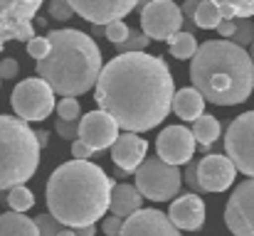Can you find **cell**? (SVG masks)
I'll return each instance as SVG.
<instances>
[{
	"mask_svg": "<svg viewBox=\"0 0 254 236\" xmlns=\"http://www.w3.org/2000/svg\"><path fill=\"white\" fill-rule=\"evenodd\" d=\"M52 52L37 62L35 72L60 96H82L96 89L101 77V52L82 30H52Z\"/></svg>",
	"mask_w": 254,
	"mask_h": 236,
	"instance_id": "cell-4",
	"label": "cell"
},
{
	"mask_svg": "<svg viewBox=\"0 0 254 236\" xmlns=\"http://www.w3.org/2000/svg\"><path fill=\"white\" fill-rule=\"evenodd\" d=\"M32 204H35V194L25 187V185H20V187H12L10 192H7V207L12 209V212H27V209H32Z\"/></svg>",
	"mask_w": 254,
	"mask_h": 236,
	"instance_id": "cell-26",
	"label": "cell"
},
{
	"mask_svg": "<svg viewBox=\"0 0 254 236\" xmlns=\"http://www.w3.org/2000/svg\"><path fill=\"white\" fill-rule=\"evenodd\" d=\"M183 172L161 157H146L136 170V187L151 202H168L180 192Z\"/></svg>",
	"mask_w": 254,
	"mask_h": 236,
	"instance_id": "cell-6",
	"label": "cell"
},
{
	"mask_svg": "<svg viewBox=\"0 0 254 236\" xmlns=\"http://www.w3.org/2000/svg\"><path fill=\"white\" fill-rule=\"evenodd\" d=\"M197 49H200V45H197L195 35L192 32H185V30H180L178 35H173L168 42V52L175 59H192L197 54Z\"/></svg>",
	"mask_w": 254,
	"mask_h": 236,
	"instance_id": "cell-22",
	"label": "cell"
},
{
	"mask_svg": "<svg viewBox=\"0 0 254 236\" xmlns=\"http://www.w3.org/2000/svg\"><path fill=\"white\" fill-rule=\"evenodd\" d=\"M35 222L40 227V236H60V232L64 229V224L52 214H40V217H35Z\"/></svg>",
	"mask_w": 254,
	"mask_h": 236,
	"instance_id": "cell-32",
	"label": "cell"
},
{
	"mask_svg": "<svg viewBox=\"0 0 254 236\" xmlns=\"http://www.w3.org/2000/svg\"><path fill=\"white\" fill-rule=\"evenodd\" d=\"M0 81H2V77H0Z\"/></svg>",
	"mask_w": 254,
	"mask_h": 236,
	"instance_id": "cell-46",
	"label": "cell"
},
{
	"mask_svg": "<svg viewBox=\"0 0 254 236\" xmlns=\"http://www.w3.org/2000/svg\"><path fill=\"white\" fill-rule=\"evenodd\" d=\"M225 20V15H222V10L212 2V0H202L200 5H197V12H195V25H197V30L202 27V30H217V25Z\"/></svg>",
	"mask_w": 254,
	"mask_h": 236,
	"instance_id": "cell-24",
	"label": "cell"
},
{
	"mask_svg": "<svg viewBox=\"0 0 254 236\" xmlns=\"http://www.w3.org/2000/svg\"><path fill=\"white\" fill-rule=\"evenodd\" d=\"M106 27V40L109 42H114V45H121V42H126L128 40V35H131V27L124 22V20H116V22H109V25H104Z\"/></svg>",
	"mask_w": 254,
	"mask_h": 236,
	"instance_id": "cell-30",
	"label": "cell"
},
{
	"mask_svg": "<svg viewBox=\"0 0 254 236\" xmlns=\"http://www.w3.org/2000/svg\"><path fill=\"white\" fill-rule=\"evenodd\" d=\"M197 165H200V160H190L188 165H185V170H183V182L197 194V192H202V187H200V180H197Z\"/></svg>",
	"mask_w": 254,
	"mask_h": 236,
	"instance_id": "cell-35",
	"label": "cell"
},
{
	"mask_svg": "<svg viewBox=\"0 0 254 236\" xmlns=\"http://www.w3.org/2000/svg\"><path fill=\"white\" fill-rule=\"evenodd\" d=\"M192 86L215 106L245 103L254 91V62L232 40H207L190 64Z\"/></svg>",
	"mask_w": 254,
	"mask_h": 236,
	"instance_id": "cell-3",
	"label": "cell"
},
{
	"mask_svg": "<svg viewBox=\"0 0 254 236\" xmlns=\"http://www.w3.org/2000/svg\"><path fill=\"white\" fill-rule=\"evenodd\" d=\"M17 72H20V64H17L15 59L5 57V59L0 62V77L2 79H15L17 77Z\"/></svg>",
	"mask_w": 254,
	"mask_h": 236,
	"instance_id": "cell-38",
	"label": "cell"
},
{
	"mask_svg": "<svg viewBox=\"0 0 254 236\" xmlns=\"http://www.w3.org/2000/svg\"><path fill=\"white\" fill-rule=\"evenodd\" d=\"M72 155H74V160H89V157L94 155V150L86 145L84 141H74L72 143Z\"/></svg>",
	"mask_w": 254,
	"mask_h": 236,
	"instance_id": "cell-39",
	"label": "cell"
},
{
	"mask_svg": "<svg viewBox=\"0 0 254 236\" xmlns=\"http://www.w3.org/2000/svg\"><path fill=\"white\" fill-rule=\"evenodd\" d=\"M57 118H62V121H79L82 118V106H79L77 96H62V101L57 103Z\"/></svg>",
	"mask_w": 254,
	"mask_h": 236,
	"instance_id": "cell-29",
	"label": "cell"
},
{
	"mask_svg": "<svg viewBox=\"0 0 254 236\" xmlns=\"http://www.w3.org/2000/svg\"><path fill=\"white\" fill-rule=\"evenodd\" d=\"M114 187L116 180L106 177L99 165L89 160L64 162L47 180V209L69 229L89 227L104 219Z\"/></svg>",
	"mask_w": 254,
	"mask_h": 236,
	"instance_id": "cell-2",
	"label": "cell"
},
{
	"mask_svg": "<svg viewBox=\"0 0 254 236\" xmlns=\"http://www.w3.org/2000/svg\"><path fill=\"white\" fill-rule=\"evenodd\" d=\"M82 121V118H79ZM79 121H62V118H57V123H55V131L64 138V141H79Z\"/></svg>",
	"mask_w": 254,
	"mask_h": 236,
	"instance_id": "cell-34",
	"label": "cell"
},
{
	"mask_svg": "<svg viewBox=\"0 0 254 236\" xmlns=\"http://www.w3.org/2000/svg\"><path fill=\"white\" fill-rule=\"evenodd\" d=\"M32 25H35V27H47V20H45V17H35Z\"/></svg>",
	"mask_w": 254,
	"mask_h": 236,
	"instance_id": "cell-43",
	"label": "cell"
},
{
	"mask_svg": "<svg viewBox=\"0 0 254 236\" xmlns=\"http://www.w3.org/2000/svg\"><path fill=\"white\" fill-rule=\"evenodd\" d=\"M10 103H12V111L17 113V118H22L27 123L45 121L57 108V103H55V89L40 77L20 81L12 89Z\"/></svg>",
	"mask_w": 254,
	"mask_h": 236,
	"instance_id": "cell-7",
	"label": "cell"
},
{
	"mask_svg": "<svg viewBox=\"0 0 254 236\" xmlns=\"http://www.w3.org/2000/svg\"><path fill=\"white\" fill-rule=\"evenodd\" d=\"M220 121L215 116H200L195 123H192V136L200 145H212L217 138H220Z\"/></svg>",
	"mask_w": 254,
	"mask_h": 236,
	"instance_id": "cell-23",
	"label": "cell"
},
{
	"mask_svg": "<svg viewBox=\"0 0 254 236\" xmlns=\"http://www.w3.org/2000/svg\"><path fill=\"white\" fill-rule=\"evenodd\" d=\"M119 236H183L180 229L170 222L161 209H138L133 217L124 222Z\"/></svg>",
	"mask_w": 254,
	"mask_h": 236,
	"instance_id": "cell-16",
	"label": "cell"
},
{
	"mask_svg": "<svg viewBox=\"0 0 254 236\" xmlns=\"http://www.w3.org/2000/svg\"><path fill=\"white\" fill-rule=\"evenodd\" d=\"M37 141H40V145L45 148V145L50 143V133H47V131H37Z\"/></svg>",
	"mask_w": 254,
	"mask_h": 236,
	"instance_id": "cell-42",
	"label": "cell"
},
{
	"mask_svg": "<svg viewBox=\"0 0 254 236\" xmlns=\"http://www.w3.org/2000/svg\"><path fill=\"white\" fill-rule=\"evenodd\" d=\"M146 150H148V143H146V138H141L138 133H121L119 136V141L114 143V148H111V160H114V165L119 167V172H124V175H136V170L143 165V160H146Z\"/></svg>",
	"mask_w": 254,
	"mask_h": 236,
	"instance_id": "cell-17",
	"label": "cell"
},
{
	"mask_svg": "<svg viewBox=\"0 0 254 236\" xmlns=\"http://www.w3.org/2000/svg\"><path fill=\"white\" fill-rule=\"evenodd\" d=\"M52 52V42H50V37H32L30 42H27V54L32 57V59H45L47 54Z\"/></svg>",
	"mask_w": 254,
	"mask_h": 236,
	"instance_id": "cell-33",
	"label": "cell"
},
{
	"mask_svg": "<svg viewBox=\"0 0 254 236\" xmlns=\"http://www.w3.org/2000/svg\"><path fill=\"white\" fill-rule=\"evenodd\" d=\"M202 0H185L183 2V17H185V25H183V30L185 32H195L197 30V25H195V12H197V5H200Z\"/></svg>",
	"mask_w": 254,
	"mask_h": 236,
	"instance_id": "cell-36",
	"label": "cell"
},
{
	"mask_svg": "<svg viewBox=\"0 0 254 236\" xmlns=\"http://www.w3.org/2000/svg\"><path fill=\"white\" fill-rule=\"evenodd\" d=\"M77 236H96V227L94 224H89V227H79V229H74Z\"/></svg>",
	"mask_w": 254,
	"mask_h": 236,
	"instance_id": "cell-41",
	"label": "cell"
},
{
	"mask_svg": "<svg viewBox=\"0 0 254 236\" xmlns=\"http://www.w3.org/2000/svg\"><path fill=\"white\" fill-rule=\"evenodd\" d=\"M60 236H77V232H74V229H67V227H64V229L60 232Z\"/></svg>",
	"mask_w": 254,
	"mask_h": 236,
	"instance_id": "cell-44",
	"label": "cell"
},
{
	"mask_svg": "<svg viewBox=\"0 0 254 236\" xmlns=\"http://www.w3.org/2000/svg\"><path fill=\"white\" fill-rule=\"evenodd\" d=\"M250 57H252V62H254V42H252V47H250Z\"/></svg>",
	"mask_w": 254,
	"mask_h": 236,
	"instance_id": "cell-45",
	"label": "cell"
},
{
	"mask_svg": "<svg viewBox=\"0 0 254 236\" xmlns=\"http://www.w3.org/2000/svg\"><path fill=\"white\" fill-rule=\"evenodd\" d=\"M45 0H0V42H30L35 35L32 20Z\"/></svg>",
	"mask_w": 254,
	"mask_h": 236,
	"instance_id": "cell-8",
	"label": "cell"
},
{
	"mask_svg": "<svg viewBox=\"0 0 254 236\" xmlns=\"http://www.w3.org/2000/svg\"><path fill=\"white\" fill-rule=\"evenodd\" d=\"M148 42H151V37H148L143 30H131L128 40L121 42V45H116V52H121V54H128V52H146Z\"/></svg>",
	"mask_w": 254,
	"mask_h": 236,
	"instance_id": "cell-27",
	"label": "cell"
},
{
	"mask_svg": "<svg viewBox=\"0 0 254 236\" xmlns=\"http://www.w3.org/2000/svg\"><path fill=\"white\" fill-rule=\"evenodd\" d=\"M37 131L15 116H0V189L25 185L40 165Z\"/></svg>",
	"mask_w": 254,
	"mask_h": 236,
	"instance_id": "cell-5",
	"label": "cell"
},
{
	"mask_svg": "<svg viewBox=\"0 0 254 236\" xmlns=\"http://www.w3.org/2000/svg\"><path fill=\"white\" fill-rule=\"evenodd\" d=\"M94 98L124 131L146 133L161 126L173 111L175 81L161 57L146 52L116 54L101 69Z\"/></svg>",
	"mask_w": 254,
	"mask_h": 236,
	"instance_id": "cell-1",
	"label": "cell"
},
{
	"mask_svg": "<svg viewBox=\"0 0 254 236\" xmlns=\"http://www.w3.org/2000/svg\"><path fill=\"white\" fill-rule=\"evenodd\" d=\"M141 204H143V194L136 185L124 182V185H116L111 189V207H109L111 214H116L121 219H128L141 209Z\"/></svg>",
	"mask_w": 254,
	"mask_h": 236,
	"instance_id": "cell-19",
	"label": "cell"
},
{
	"mask_svg": "<svg viewBox=\"0 0 254 236\" xmlns=\"http://www.w3.org/2000/svg\"><path fill=\"white\" fill-rule=\"evenodd\" d=\"M225 224L235 236H254V177L242 182L227 199Z\"/></svg>",
	"mask_w": 254,
	"mask_h": 236,
	"instance_id": "cell-11",
	"label": "cell"
},
{
	"mask_svg": "<svg viewBox=\"0 0 254 236\" xmlns=\"http://www.w3.org/2000/svg\"><path fill=\"white\" fill-rule=\"evenodd\" d=\"M237 20V30H235V35H232V42L235 45H240V47H252L254 42V22L252 17H235Z\"/></svg>",
	"mask_w": 254,
	"mask_h": 236,
	"instance_id": "cell-28",
	"label": "cell"
},
{
	"mask_svg": "<svg viewBox=\"0 0 254 236\" xmlns=\"http://www.w3.org/2000/svg\"><path fill=\"white\" fill-rule=\"evenodd\" d=\"M195 136H192V128H185V126H168L158 133L156 138V150L158 157L166 160L168 165H188L192 155H195Z\"/></svg>",
	"mask_w": 254,
	"mask_h": 236,
	"instance_id": "cell-13",
	"label": "cell"
},
{
	"mask_svg": "<svg viewBox=\"0 0 254 236\" xmlns=\"http://www.w3.org/2000/svg\"><path fill=\"white\" fill-rule=\"evenodd\" d=\"M205 111V96L195 89V86H188V89H180L175 91V98H173V113L180 118V121H197Z\"/></svg>",
	"mask_w": 254,
	"mask_h": 236,
	"instance_id": "cell-20",
	"label": "cell"
},
{
	"mask_svg": "<svg viewBox=\"0 0 254 236\" xmlns=\"http://www.w3.org/2000/svg\"><path fill=\"white\" fill-rule=\"evenodd\" d=\"M235 30H237V20H230V17H225V20L217 25V32L222 35V40H232Z\"/></svg>",
	"mask_w": 254,
	"mask_h": 236,
	"instance_id": "cell-40",
	"label": "cell"
},
{
	"mask_svg": "<svg viewBox=\"0 0 254 236\" xmlns=\"http://www.w3.org/2000/svg\"><path fill=\"white\" fill-rule=\"evenodd\" d=\"M124 222H126V219H121V217L111 214V217H106V219H104L101 229H104V234L106 236H119L121 234V229H124Z\"/></svg>",
	"mask_w": 254,
	"mask_h": 236,
	"instance_id": "cell-37",
	"label": "cell"
},
{
	"mask_svg": "<svg viewBox=\"0 0 254 236\" xmlns=\"http://www.w3.org/2000/svg\"><path fill=\"white\" fill-rule=\"evenodd\" d=\"M74 12L89 20L91 25H109L116 20H124L133 7H138V0H69Z\"/></svg>",
	"mask_w": 254,
	"mask_h": 236,
	"instance_id": "cell-14",
	"label": "cell"
},
{
	"mask_svg": "<svg viewBox=\"0 0 254 236\" xmlns=\"http://www.w3.org/2000/svg\"><path fill=\"white\" fill-rule=\"evenodd\" d=\"M227 157L247 177H254V111L237 116L225 133Z\"/></svg>",
	"mask_w": 254,
	"mask_h": 236,
	"instance_id": "cell-9",
	"label": "cell"
},
{
	"mask_svg": "<svg viewBox=\"0 0 254 236\" xmlns=\"http://www.w3.org/2000/svg\"><path fill=\"white\" fill-rule=\"evenodd\" d=\"M183 7H178L173 0H151L141 12V30L156 42H170V37L183 30Z\"/></svg>",
	"mask_w": 254,
	"mask_h": 236,
	"instance_id": "cell-10",
	"label": "cell"
},
{
	"mask_svg": "<svg viewBox=\"0 0 254 236\" xmlns=\"http://www.w3.org/2000/svg\"><path fill=\"white\" fill-rule=\"evenodd\" d=\"M119 123L114 116H109L106 111H89L79 121V141H84L94 153H101L106 148H114V143L119 141Z\"/></svg>",
	"mask_w": 254,
	"mask_h": 236,
	"instance_id": "cell-12",
	"label": "cell"
},
{
	"mask_svg": "<svg viewBox=\"0 0 254 236\" xmlns=\"http://www.w3.org/2000/svg\"><path fill=\"white\" fill-rule=\"evenodd\" d=\"M225 17H254V0H212Z\"/></svg>",
	"mask_w": 254,
	"mask_h": 236,
	"instance_id": "cell-25",
	"label": "cell"
},
{
	"mask_svg": "<svg viewBox=\"0 0 254 236\" xmlns=\"http://www.w3.org/2000/svg\"><path fill=\"white\" fill-rule=\"evenodd\" d=\"M168 217L178 229H183V232H197L205 224V202L195 192L183 194V197L173 199V204H170V209H168Z\"/></svg>",
	"mask_w": 254,
	"mask_h": 236,
	"instance_id": "cell-18",
	"label": "cell"
},
{
	"mask_svg": "<svg viewBox=\"0 0 254 236\" xmlns=\"http://www.w3.org/2000/svg\"><path fill=\"white\" fill-rule=\"evenodd\" d=\"M0 236H40V227L35 219L25 217L22 212H5L0 214Z\"/></svg>",
	"mask_w": 254,
	"mask_h": 236,
	"instance_id": "cell-21",
	"label": "cell"
},
{
	"mask_svg": "<svg viewBox=\"0 0 254 236\" xmlns=\"http://www.w3.org/2000/svg\"><path fill=\"white\" fill-rule=\"evenodd\" d=\"M237 175V165L227 155H205L197 165V180L202 192H225L232 187Z\"/></svg>",
	"mask_w": 254,
	"mask_h": 236,
	"instance_id": "cell-15",
	"label": "cell"
},
{
	"mask_svg": "<svg viewBox=\"0 0 254 236\" xmlns=\"http://www.w3.org/2000/svg\"><path fill=\"white\" fill-rule=\"evenodd\" d=\"M47 10H50L52 20H57V22H67V20H72V15H77L69 0H50Z\"/></svg>",
	"mask_w": 254,
	"mask_h": 236,
	"instance_id": "cell-31",
	"label": "cell"
}]
</instances>
